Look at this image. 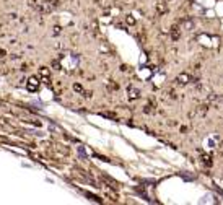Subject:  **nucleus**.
<instances>
[{
  "label": "nucleus",
  "instance_id": "nucleus-1",
  "mask_svg": "<svg viewBox=\"0 0 223 205\" xmlns=\"http://www.w3.org/2000/svg\"><path fill=\"white\" fill-rule=\"evenodd\" d=\"M55 7H57V0H44V2L39 5V10L43 13H49L55 8Z\"/></svg>",
  "mask_w": 223,
  "mask_h": 205
},
{
  "label": "nucleus",
  "instance_id": "nucleus-2",
  "mask_svg": "<svg viewBox=\"0 0 223 205\" xmlns=\"http://www.w3.org/2000/svg\"><path fill=\"white\" fill-rule=\"evenodd\" d=\"M38 88H39V78L38 77H29L26 83V90L28 91H38Z\"/></svg>",
  "mask_w": 223,
  "mask_h": 205
},
{
  "label": "nucleus",
  "instance_id": "nucleus-6",
  "mask_svg": "<svg viewBox=\"0 0 223 205\" xmlns=\"http://www.w3.org/2000/svg\"><path fill=\"white\" fill-rule=\"evenodd\" d=\"M181 37V28L179 26H173L171 28V39L173 41H177Z\"/></svg>",
  "mask_w": 223,
  "mask_h": 205
},
{
  "label": "nucleus",
  "instance_id": "nucleus-12",
  "mask_svg": "<svg viewBox=\"0 0 223 205\" xmlns=\"http://www.w3.org/2000/svg\"><path fill=\"white\" fill-rule=\"evenodd\" d=\"M5 55H7V52L3 51V49H0V59H2V57H5Z\"/></svg>",
  "mask_w": 223,
  "mask_h": 205
},
{
  "label": "nucleus",
  "instance_id": "nucleus-5",
  "mask_svg": "<svg viewBox=\"0 0 223 205\" xmlns=\"http://www.w3.org/2000/svg\"><path fill=\"white\" fill-rule=\"evenodd\" d=\"M39 73H41V77H43V80L46 83H51L49 80H51V70L47 67H41V70H39Z\"/></svg>",
  "mask_w": 223,
  "mask_h": 205
},
{
  "label": "nucleus",
  "instance_id": "nucleus-3",
  "mask_svg": "<svg viewBox=\"0 0 223 205\" xmlns=\"http://www.w3.org/2000/svg\"><path fill=\"white\" fill-rule=\"evenodd\" d=\"M127 96L130 101H134V99H138L140 98V90L135 88V86H129L127 88Z\"/></svg>",
  "mask_w": 223,
  "mask_h": 205
},
{
  "label": "nucleus",
  "instance_id": "nucleus-8",
  "mask_svg": "<svg viewBox=\"0 0 223 205\" xmlns=\"http://www.w3.org/2000/svg\"><path fill=\"white\" fill-rule=\"evenodd\" d=\"M156 12H158L160 15H163V13H166V12H168V7H166V3H165V2H160V3H156Z\"/></svg>",
  "mask_w": 223,
  "mask_h": 205
},
{
  "label": "nucleus",
  "instance_id": "nucleus-4",
  "mask_svg": "<svg viewBox=\"0 0 223 205\" xmlns=\"http://www.w3.org/2000/svg\"><path fill=\"white\" fill-rule=\"evenodd\" d=\"M176 82L179 83V85H187V83L191 82V75L186 73V72H183V73H179L176 77Z\"/></svg>",
  "mask_w": 223,
  "mask_h": 205
},
{
  "label": "nucleus",
  "instance_id": "nucleus-9",
  "mask_svg": "<svg viewBox=\"0 0 223 205\" xmlns=\"http://www.w3.org/2000/svg\"><path fill=\"white\" fill-rule=\"evenodd\" d=\"M202 163H204L205 166H212V165H213V161H212V158L208 155H202Z\"/></svg>",
  "mask_w": 223,
  "mask_h": 205
},
{
  "label": "nucleus",
  "instance_id": "nucleus-10",
  "mask_svg": "<svg viewBox=\"0 0 223 205\" xmlns=\"http://www.w3.org/2000/svg\"><path fill=\"white\" fill-rule=\"evenodd\" d=\"M125 23H127V25H130V26H134L135 25V18L132 15H127V16H125Z\"/></svg>",
  "mask_w": 223,
  "mask_h": 205
},
{
  "label": "nucleus",
  "instance_id": "nucleus-7",
  "mask_svg": "<svg viewBox=\"0 0 223 205\" xmlns=\"http://www.w3.org/2000/svg\"><path fill=\"white\" fill-rule=\"evenodd\" d=\"M181 28L186 29V31H192L194 29V21L192 20H184V21L181 23Z\"/></svg>",
  "mask_w": 223,
  "mask_h": 205
},
{
  "label": "nucleus",
  "instance_id": "nucleus-11",
  "mask_svg": "<svg viewBox=\"0 0 223 205\" xmlns=\"http://www.w3.org/2000/svg\"><path fill=\"white\" fill-rule=\"evenodd\" d=\"M74 90H75L77 93H82V95L85 93V90H83V86L80 85V83H75V85H74Z\"/></svg>",
  "mask_w": 223,
  "mask_h": 205
}]
</instances>
